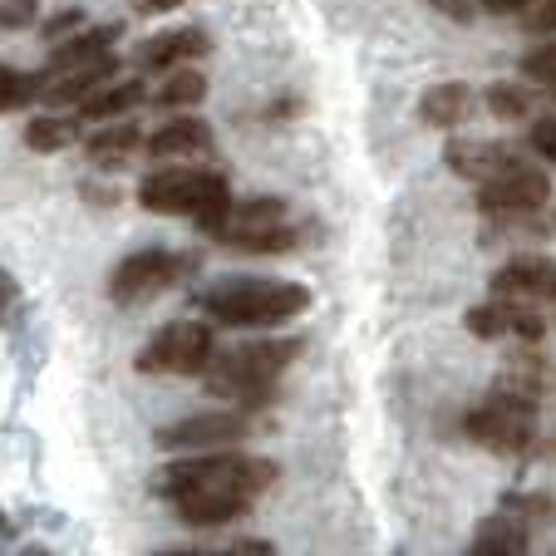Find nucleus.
Masks as SVG:
<instances>
[{
  "mask_svg": "<svg viewBox=\"0 0 556 556\" xmlns=\"http://www.w3.org/2000/svg\"><path fill=\"white\" fill-rule=\"evenodd\" d=\"M305 340H242V345L222 350L212 355V365L202 369V389L212 400H227V404H242V409H256V404H271L276 400V379L281 369H291L301 359Z\"/></svg>",
  "mask_w": 556,
  "mask_h": 556,
  "instance_id": "nucleus-1",
  "label": "nucleus"
},
{
  "mask_svg": "<svg viewBox=\"0 0 556 556\" xmlns=\"http://www.w3.org/2000/svg\"><path fill=\"white\" fill-rule=\"evenodd\" d=\"M311 301H315L311 286H301V281H281V276H227V281H212L198 305L217 326L266 330V326H286V320L305 315Z\"/></svg>",
  "mask_w": 556,
  "mask_h": 556,
  "instance_id": "nucleus-2",
  "label": "nucleus"
},
{
  "mask_svg": "<svg viewBox=\"0 0 556 556\" xmlns=\"http://www.w3.org/2000/svg\"><path fill=\"white\" fill-rule=\"evenodd\" d=\"M271 483H276V463L237 448H202V458H168L153 472V493L163 503H182L192 493H222V488H242V493L262 497Z\"/></svg>",
  "mask_w": 556,
  "mask_h": 556,
  "instance_id": "nucleus-3",
  "label": "nucleus"
},
{
  "mask_svg": "<svg viewBox=\"0 0 556 556\" xmlns=\"http://www.w3.org/2000/svg\"><path fill=\"white\" fill-rule=\"evenodd\" d=\"M138 207L157 212V217H192L198 231L207 237L231 207V188L222 173L207 168H157L138 182Z\"/></svg>",
  "mask_w": 556,
  "mask_h": 556,
  "instance_id": "nucleus-4",
  "label": "nucleus"
},
{
  "mask_svg": "<svg viewBox=\"0 0 556 556\" xmlns=\"http://www.w3.org/2000/svg\"><path fill=\"white\" fill-rule=\"evenodd\" d=\"M536 404L532 394H517V389L493 384L478 409L463 414V433H468L478 448L503 453V458H527L536 448Z\"/></svg>",
  "mask_w": 556,
  "mask_h": 556,
  "instance_id": "nucleus-5",
  "label": "nucleus"
},
{
  "mask_svg": "<svg viewBox=\"0 0 556 556\" xmlns=\"http://www.w3.org/2000/svg\"><path fill=\"white\" fill-rule=\"evenodd\" d=\"M192 271H198V262H192L188 252H157V247L153 252H134L114 266V276H109V301L143 305V301H153V295L182 286Z\"/></svg>",
  "mask_w": 556,
  "mask_h": 556,
  "instance_id": "nucleus-6",
  "label": "nucleus"
},
{
  "mask_svg": "<svg viewBox=\"0 0 556 556\" xmlns=\"http://www.w3.org/2000/svg\"><path fill=\"white\" fill-rule=\"evenodd\" d=\"M138 375H163V379H192L212 365V330L202 320H173L163 326L143 350H138Z\"/></svg>",
  "mask_w": 556,
  "mask_h": 556,
  "instance_id": "nucleus-7",
  "label": "nucleus"
},
{
  "mask_svg": "<svg viewBox=\"0 0 556 556\" xmlns=\"http://www.w3.org/2000/svg\"><path fill=\"white\" fill-rule=\"evenodd\" d=\"M256 419L252 409H217V414H192V419L178 424H163L153 433V443L163 453H202V448H237L242 439H252Z\"/></svg>",
  "mask_w": 556,
  "mask_h": 556,
  "instance_id": "nucleus-8",
  "label": "nucleus"
},
{
  "mask_svg": "<svg viewBox=\"0 0 556 556\" xmlns=\"http://www.w3.org/2000/svg\"><path fill=\"white\" fill-rule=\"evenodd\" d=\"M552 202V178H546L536 163L503 173V178L478 182V212L488 217H507V212H542Z\"/></svg>",
  "mask_w": 556,
  "mask_h": 556,
  "instance_id": "nucleus-9",
  "label": "nucleus"
},
{
  "mask_svg": "<svg viewBox=\"0 0 556 556\" xmlns=\"http://www.w3.org/2000/svg\"><path fill=\"white\" fill-rule=\"evenodd\" d=\"M443 163L468 182H488V178H503V173L532 163V157L517 143H497V138H448L443 143Z\"/></svg>",
  "mask_w": 556,
  "mask_h": 556,
  "instance_id": "nucleus-10",
  "label": "nucleus"
},
{
  "mask_svg": "<svg viewBox=\"0 0 556 556\" xmlns=\"http://www.w3.org/2000/svg\"><path fill=\"white\" fill-rule=\"evenodd\" d=\"M488 291L503 295V301H527V305L556 301V262H546V256H513L507 266L493 271Z\"/></svg>",
  "mask_w": 556,
  "mask_h": 556,
  "instance_id": "nucleus-11",
  "label": "nucleus"
},
{
  "mask_svg": "<svg viewBox=\"0 0 556 556\" xmlns=\"http://www.w3.org/2000/svg\"><path fill=\"white\" fill-rule=\"evenodd\" d=\"M114 74H118V60H114V50H109V54H99V60H89V64H74V70L50 74V79H45V89H40V99L50 109L85 104V99H94L99 89L114 79Z\"/></svg>",
  "mask_w": 556,
  "mask_h": 556,
  "instance_id": "nucleus-12",
  "label": "nucleus"
},
{
  "mask_svg": "<svg viewBox=\"0 0 556 556\" xmlns=\"http://www.w3.org/2000/svg\"><path fill=\"white\" fill-rule=\"evenodd\" d=\"M212 54V35L198 30V25H178V30H163L153 35V40H143V50H138V64L153 74H168L178 70V64H198Z\"/></svg>",
  "mask_w": 556,
  "mask_h": 556,
  "instance_id": "nucleus-13",
  "label": "nucleus"
},
{
  "mask_svg": "<svg viewBox=\"0 0 556 556\" xmlns=\"http://www.w3.org/2000/svg\"><path fill=\"white\" fill-rule=\"evenodd\" d=\"M148 157H157V163H182V157H202L212 153V124L198 114H178L173 124H163L153 138L143 143Z\"/></svg>",
  "mask_w": 556,
  "mask_h": 556,
  "instance_id": "nucleus-14",
  "label": "nucleus"
},
{
  "mask_svg": "<svg viewBox=\"0 0 556 556\" xmlns=\"http://www.w3.org/2000/svg\"><path fill=\"white\" fill-rule=\"evenodd\" d=\"M252 503H256V493L222 488V493H192V497H182V503H173V507H178V517L188 527H227V522H237V517L252 513Z\"/></svg>",
  "mask_w": 556,
  "mask_h": 556,
  "instance_id": "nucleus-15",
  "label": "nucleus"
},
{
  "mask_svg": "<svg viewBox=\"0 0 556 556\" xmlns=\"http://www.w3.org/2000/svg\"><path fill=\"white\" fill-rule=\"evenodd\" d=\"M468 552L472 556H527V552H532V527H527L522 517H513L507 507H497L493 517H483V522H478Z\"/></svg>",
  "mask_w": 556,
  "mask_h": 556,
  "instance_id": "nucleus-16",
  "label": "nucleus"
},
{
  "mask_svg": "<svg viewBox=\"0 0 556 556\" xmlns=\"http://www.w3.org/2000/svg\"><path fill=\"white\" fill-rule=\"evenodd\" d=\"M118 35H124V25H94V30H74L70 40H60L54 45V54H50V64L40 70V89H45V79L50 74H60V70H74V64H89V60H99V54H109L118 45Z\"/></svg>",
  "mask_w": 556,
  "mask_h": 556,
  "instance_id": "nucleus-17",
  "label": "nucleus"
},
{
  "mask_svg": "<svg viewBox=\"0 0 556 556\" xmlns=\"http://www.w3.org/2000/svg\"><path fill=\"white\" fill-rule=\"evenodd\" d=\"M419 118H424L429 128H439V134H448V128L468 124V118H472V89L463 85V79H448V85L424 89Z\"/></svg>",
  "mask_w": 556,
  "mask_h": 556,
  "instance_id": "nucleus-18",
  "label": "nucleus"
},
{
  "mask_svg": "<svg viewBox=\"0 0 556 556\" xmlns=\"http://www.w3.org/2000/svg\"><path fill=\"white\" fill-rule=\"evenodd\" d=\"M85 124H89L85 114H60V109H50V114H40V118H30V124H25V148H30V153H40V157L64 153L70 143H79V128H85Z\"/></svg>",
  "mask_w": 556,
  "mask_h": 556,
  "instance_id": "nucleus-19",
  "label": "nucleus"
},
{
  "mask_svg": "<svg viewBox=\"0 0 556 556\" xmlns=\"http://www.w3.org/2000/svg\"><path fill=\"white\" fill-rule=\"evenodd\" d=\"M143 143L148 138L138 134V124H109V128H99V134L89 138L85 153H89L94 168H124V163H134V153Z\"/></svg>",
  "mask_w": 556,
  "mask_h": 556,
  "instance_id": "nucleus-20",
  "label": "nucleus"
},
{
  "mask_svg": "<svg viewBox=\"0 0 556 556\" xmlns=\"http://www.w3.org/2000/svg\"><path fill=\"white\" fill-rule=\"evenodd\" d=\"M222 247H231V252H252V256H281L295 247V227L291 222H256V227H237L222 237Z\"/></svg>",
  "mask_w": 556,
  "mask_h": 556,
  "instance_id": "nucleus-21",
  "label": "nucleus"
},
{
  "mask_svg": "<svg viewBox=\"0 0 556 556\" xmlns=\"http://www.w3.org/2000/svg\"><path fill=\"white\" fill-rule=\"evenodd\" d=\"M536 345H527V355H517L513 365L497 375V384L503 389H517V394H532V400H542V394H552L556 389V369L546 365L542 355H532Z\"/></svg>",
  "mask_w": 556,
  "mask_h": 556,
  "instance_id": "nucleus-22",
  "label": "nucleus"
},
{
  "mask_svg": "<svg viewBox=\"0 0 556 556\" xmlns=\"http://www.w3.org/2000/svg\"><path fill=\"white\" fill-rule=\"evenodd\" d=\"M202 99H207V74L192 70V64H178V70H168L163 89L153 94V109H192Z\"/></svg>",
  "mask_w": 556,
  "mask_h": 556,
  "instance_id": "nucleus-23",
  "label": "nucleus"
},
{
  "mask_svg": "<svg viewBox=\"0 0 556 556\" xmlns=\"http://www.w3.org/2000/svg\"><path fill=\"white\" fill-rule=\"evenodd\" d=\"M134 104H143V85H138V79H124V85H114V89L104 85L94 99H85L79 114H85L89 124H109V118H124Z\"/></svg>",
  "mask_w": 556,
  "mask_h": 556,
  "instance_id": "nucleus-24",
  "label": "nucleus"
},
{
  "mask_svg": "<svg viewBox=\"0 0 556 556\" xmlns=\"http://www.w3.org/2000/svg\"><path fill=\"white\" fill-rule=\"evenodd\" d=\"M513 315H517V301L493 295V301L472 305V311L463 315V326H468V336H478V340H503V336H513Z\"/></svg>",
  "mask_w": 556,
  "mask_h": 556,
  "instance_id": "nucleus-25",
  "label": "nucleus"
},
{
  "mask_svg": "<svg viewBox=\"0 0 556 556\" xmlns=\"http://www.w3.org/2000/svg\"><path fill=\"white\" fill-rule=\"evenodd\" d=\"M35 94H40V74H15L11 64H0V114L35 104Z\"/></svg>",
  "mask_w": 556,
  "mask_h": 556,
  "instance_id": "nucleus-26",
  "label": "nucleus"
},
{
  "mask_svg": "<svg viewBox=\"0 0 556 556\" xmlns=\"http://www.w3.org/2000/svg\"><path fill=\"white\" fill-rule=\"evenodd\" d=\"M488 114L503 118V124H517V118L532 114V94L522 85H488Z\"/></svg>",
  "mask_w": 556,
  "mask_h": 556,
  "instance_id": "nucleus-27",
  "label": "nucleus"
},
{
  "mask_svg": "<svg viewBox=\"0 0 556 556\" xmlns=\"http://www.w3.org/2000/svg\"><path fill=\"white\" fill-rule=\"evenodd\" d=\"M503 507L513 517H522L532 532H536V527H552L556 522V503L546 493H503Z\"/></svg>",
  "mask_w": 556,
  "mask_h": 556,
  "instance_id": "nucleus-28",
  "label": "nucleus"
},
{
  "mask_svg": "<svg viewBox=\"0 0 556 556\" xmlns=\"http://www.w3.org/2000/svg\"><path fill=\"white\" fill-rule=\"evenodd\" d=\"M522 79H527V85H542V89H552V94H556V40L536 45V50L527 54V60H522Z\"/></svg>",
  "mask_w": 556,
  "mask_h": 556,
  "instance_id": "nucleus-29",
  "label": "nucleus"
},
{
  "mask_svg": "<svg viewBox=\"0 0 556 556\" xmlns=\"http://www.w3.org/2000/svg\"><path fill=\"white\" fill-rule=\"evenodd\" d=\"M35 15H40L35 0H0V30H25L35 25Z\"/></svg>",
  "mask_w": 556,
  "mask_h": 556,
  "instance_id": "nucleus-30",
  "label": "nucleus"
},
{
  "mask_svg": "<svg viewBox=\"0 0 556 556\" xmlns=\"http://www.w3.org/2000/svg\"><path fill=\"white\" fill-rule=\"evenodd\" d=\"M79 25H85V11H60V15H50V21L40 25V40L45 45H60V40H70Z\"/></svg>",
  "mask_w": 556,
  "mask_h": 556,
  "instance_id": "nucleus-31",
  "label": "nucleus"
},
{
  "mask_svg": "<svg viewBox=\"0 0 556 556\" xmlns=\"http://www.w3.org/2000/svg\"><path fill=\"white\" fill-rule=\"evenodd\" d=\"M522 30H532V35H556V0H536L532 11H522Z\"/></svg>",
  "mask_w": 556,
  "mask_h": 556,
  "instance_id": "nucleus-32",
  "label": "nucleus"
},
{
  "mask_svg": "<svg viewBox=\"0 0 556 556\" xmlns=\"http://www.w3.org/2000/svg\"><path fill=\"white\" fill-rule=\"evenodd\" d=\"M527 143H532V153H542L546 163H556V114L536 118V124H532V138H527Z\"/></svg>",
  "mask_w": 556,
  "mask_h": 556,
  "instance_id": "nucleus-33",
  "label": "nucleus"
},
{
  "mask_svg": "<svg viewBox=\"0 0 556 556\" xmlns=\"http://www.w3.org/2000/svg\"><path fill=\"white\" fill-rule=\"evenodd\" d=\"M15 301H21V286H15V276L0 266V320L15 311Z\"/></svg>",
  "mask_w": 556,
  "mask_h": 556,
  "instance_id": "nucleus-34",
  "label": "nucleus"
},
{
  "mask_svg": "<svg viewBox=\"0 0 556 556\" xmlns=\"http://www.w3.org/2000/svg\"><path fill=\"white\" fill-rule=\"evenodd\" d=\"M488 15H522V11H532L536 0H478Z\"/></svg>",
  "mask_w": 556,
  "mask_h": 556,
  "instance_id": "nucleus-35",
  "label": "nucleus"
},
{
  "mask_svg": "<svg viewBox=\"0 0 556 556\" xmlns=\"http://www.w3.org/2000/svg\"><path fill=\"white\" fill-rule=\"evenodd\" d=\"M222 556H276V546L271 542H237V546H227Z\"/></svg>",
  "mask_w": 556,
  "mask_h": 556,
  "instance_id": "nucleus-36",
  "label": "nucleus"
},
{
  "mask_svg": "<svg viewBox=\"0 0 556 556\" xmlns=\"http://www.w3.org/2000/svg\"><path fill=\"white\" fill-rule=\"evenodd\" d=\"M182 0H134V11L138 15H168V11H178Z\"/></svg>",
  "mask_w": 556,
  "mask_h": 556,
  "instance_id": "nucleus-37",
  "label": "nucleus"
},
{
  "mask_svg": "<svg viewBox=\"0 0 556 556\" xmlns=\"http://www.w3.org/2000/svg\"><path fill=\"white\" fill-rule=\"evenodd\" d=\"M85 198H89V202H104V207H109L118 192H109V188H85Z\"/></svg>",
  "mask_w": 556,
  "mask_h": 556,
  "instance_id": "nucleus-38",
  "label": "nucleus"
},
{
  "mask_svg": "<svg viewBox=\"0 0 556 556\" xmlns=\"http://www.w3.org/2000/svg\"><path fill=\"white\" fill-rule=\"evenodd\" d=\"M11 536H15V527H11V517H5V513H0V546H5V542H11Z\"/></svg>",
  "mask_w": 556,
  "mask_h": 556,
  "instance_id": "nucleus-39",
  "label": "nucleus"
}]
</instances>
